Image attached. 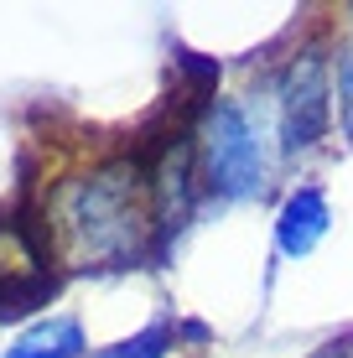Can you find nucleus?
I'll return each mask as SVG.
<instances>
[{
	"mask_svg": "<svg viewBox=\"0 0 353 358\" xmlns=\"http://www.w3.org/2000/svg\"><path fill=\"white\" fill-rule=\"evenodd\" d=\"M151 162V208H156V250H172V239L192 224L203 192V171H198V145H192V120L177 130H166L156 141V151H145Z\"/></svg>",
	"mask_w": 353,
	"mask_h": 358,
	"instance_id": "nucleus-4",
	"label": "nucleus"
},
{
	"mask_svg": "<svg viewBox=\"0 0 353 358\" xmlns=\"http://www.w3.org/2000/svg\"><path fill=\"white\" fill-rule=\"evenodd\" d=\"M0 358H89V332H83L78 317L57 312V317H42V322L21 327L16 343Z\"/></svg>",
	"mask_w": 353,
	"mask_h": 358,
	"instance_id": "nucleus-6",
	"label": "nucleus"
},
{
	"mask_svg": "<svg viewBox=\"0 0 353 358\" xmlns=\"http://www.w3.org/2000/svg\"><path fill=\"white\" fill-rule=\"evenodd\" d=\"M177 348V322H151V327H141V332H130V338H120L115 348H99V353H89V358H166Z\"/></svg>",
	"mask_w": 353,
	"mask_h": 358,
	"instance_id": "nucleus-8",
	"label": "nucleus"
},
{
	"mask_svg": "<svg viewBox=\"0 0 353 358\" xmlns=\"http://www.w3.org/2000/svg\"><path fill=\"white\" fill-rule=\"evenodd\" d=\"M192 145H198L203 192L218 203L260 197L271 182V151H275V99L245 94V99H213L203 115H192Z\"/></svg>",
	"mask_w": 353,
	"mask_h": 358,
	"instance_id": "nucleus-2",
	"label": "nucleus"
},
{
	"mask_svg": "<svg viewBox=\"0 0 353 358\" xmlns=\"http://www.w3.org/2000/svg\"><path fill=\"white\" fill-rule=\"evenodd\" d=\"M177 343H187L192 353H203V348L213 343V327H208V322H192V317H187V322H177Z\"/></svg>",
	"mask_w": 353,
	"mask_h": 358,
	"instance_id": "nucleus-10",
	"label": "nucleus"
},
{
	"mask_svg": "<svg viewBox=\"0 0 353 358\" xmlns=\"http://www.w3.org/2000/svg\"><path fill=\"white\" fill-rule=\"evenodd\" d=\"M333 94H338V125L353 145V42L333 52Z\"/></svg>",
	"mask_w": 353,
	"mask_h": 358,
	"instance_id": "nucleus-9",
	"label": "nucleus"
},
{
	"mask_svg": "<svg viewBox=\"0 0 353 358\" xmlns=\"http://www.w3.org/2000/svg\"><path fill=\"white\" fill-rule=\"evenodd\" d=\"M57 291H63V270H52V265L6 275L0 280V322H27V317L42 312Z\"/></svg>",
	"mask_w": 353,
	"mask_h": 358,
	"instance_id": "nucleus-7",
	"label": "nucleus"
},
{
	"mask_svg": "<svg viewBox=\"0 0 353 358\" xmlns=\"http://www.w3.org/2000/svg\"><path fill=\"white\" fill-rule=\"evenodd\" d=\"M312 358H353V332H348V338H333L327 348H317Z\"/></svg>",
	"mask_w": 353,
	"mask_h": 358,
	"instance_id": "nucleus-11",
	"label": "nucleus"
},
{
	"mask_svg": "<svg viewBox=\"0 0 353 358\" xmlns=\"http://www.w3.org/2000/svg\"><path fill=\"white\" fill-rule=\"evenodd\" d=\"M42 250L63 275H104L141 270L161 260L156 250V208H151V162L145 151L99 156L83 171H68L31 208Z\"/></svg>",
	"mask_w": 353,
	"mask_h": 358,
	"instance_id": "nucleus-1",
	"label": "nucleus"
},
{
	"mask_svg": "<svg viewBox=\"0 0 353 358\" xmlns=\"http://www.w3.org/2000/svg\"><path fill=\"white\" fill-rule=\"evenodd\" d=\"M327 229H333V203H327V192L317 182H301V187H291L281 197V208H275V255H281V260H307L327 239Z\"/></svg>",
	"mask_w": 353,
	"mask_h": 358,
	"instance_id": "nucleus-5",
	"label": "nucleus"
},
{
	"mask_svg": "<svg viewBox=\"0 0 353 358\" xmlns=\"http://www.w3.org/2000/svg\"><path fill=\"white\" fill-rule=\"evenodd\" d=\"M275 99V156L296 162L312 156L317 145L333 135V115H338V94H333V52L322 42H307L281 63L271 83Z\"/></svg>",
	"mask_w": 353,
	"mask_h": 358,
	"instance_id": "nucleus-3",
	"label": "nucleus"
}]
</instances>
